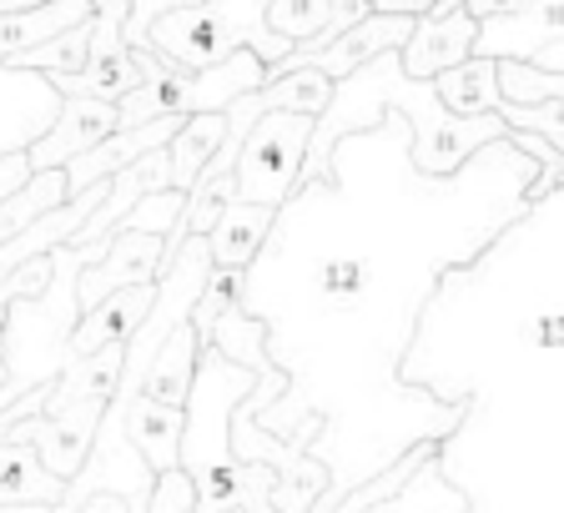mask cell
Listing matches in <instances>:
<instances>
[{
	"mask_svg": "<svg viewBox=\"0 0 564 513\" xmlns=\"http://www.w3.org/2000/svg\"><path fill=\"white\" fill-rule=\"evenodd\" d=\"M388 106L409 117V131H413L409 156H413V166H419L423 176H434V182L454 176L458 166L469 162V156H479L484 146L509 141L505 117H474V121L448 117L444 101H438V91H434V81H409L399 51H388V56H378L373 66H364L358 76L338 81L328 117L317 121V137H313V146H307L303 176H297V197H307L313 187L338 192L333 152H338L348 137H358V131L373 127Z\"/></svg>",
	"mask_w": 564,
	"mask_h": 513,
	"instance_id": "6da1fadb",
	"label": "cell"
},
{
	"mask_svg": "<svg viewBox=\"0 0 564 513\" xmlns=\"http://www.w3.org/2000/svg\"><path fill=\"white\" fill-rule=\"evenodd\" d=\"M141 76L147 81L121 101V131L127 127H152V121H187V117H212V111H227L232 101L262 91L268 86V66H262L252 51H237L232 61L212 70H182L162 56V51L147 41V46H131Z\"/></svg>",
	"mask_w": 564,
	"mask_h": 513,
	"instance_id": "7a4b0ae2",
	"label": "cell"
},
{
	"mask_svg": "<svg viewBox=\"0 0 564 513\" xmlns=\"http://www.w3.org/2000/svg\"><path fill=\"white\" fill-rule=\"evenodd\" d=\"M268 6L272 0H202L192 11L156 21L147 41L182 70H212L237 51H252L268 70H278L293 56V41H282L268 25Z\"/></svg>",
	"mask_w": 564,
	"mask_h": 513,
	"instance_id": "3957f363",
	"label": "cell"
},
{
	"mask_svg": "<svg viewBox=\"0 0 564 513\" xmlns=\"http://www.w3.org/2000/svg\"><path fill=\"white\" fill-rule=\"evenodd\" d=\"M317 137L313 117H293V111H268L242 141L237 156V201L282 211V201L297 197V176H303L307 146Z\"/></svg>",
	"mask_w": 564,
	"mask_h": 513,
	"instance_id": "277c9868",
	"label": "cell"
},
{
	"mask_svg": "<svg viewBox=\"0 0 564 513\" xmlns=\"http://www.w3.org/2000/svg\"><path fill=\"white\" fill-rule=\"evenodd\" d=\"M166 272V237L152 232H127L117 227L111 232V247L96 268H86L76 277V317L101 307L111 292H127V287H156Z\"/></svg>",
	"mask_w": 564,
	"mask_h": 513,
	"instance_id": "5b68a950",
	"label": "cell"
},
{
	"mask_svg": "<svg viewBox=\"0 0 564 513\" xmlns=\"http://www.w3.org/2000/svg\"><path fill=\"white\" fill-rule=\"evenodd\" d=\"M66 96L51 76H35L21 66H0V156L31 152L35 141L56 127Z\"/></svg>",
	"mask_w": 564,
	"mask_h": 513,
	"instance_id": "8992f818",
	"label": "cell"
},
{
	"mask_svg": "<svg viewBox=\"0 0 564 513\" xmlns=\"http://www.w3.org/2000/svg\"><path fill=\"white\" fill-rule=\"evenodd\" d=\"M117 131H121V106L91 101V96H66L56 127L35 141L25 156H31L35 172H66L70 162H82L86 152H96V146H101L106 137H117Z\"/></svg>",
	"mask_w": 564,
	"mask_h": 513,
	"instance_id": "52a82bcc",
	"label": "cell"
},
{
	"mask_svg": "<svg viewBox=\"0 0 564 513\" xmlns=\"http://www.w3.org/2000/svg\"><path fill=\"white\" fill-rule=\"evenodd\" d=\"M479 46V21L469 11H448V15H423L419 31L409 35V46L399 51L403 76L409 81H438L444 70L474 61Z\"/></svg>",
	"mask_w": 564,
	"mask_h": 513,
	"instance_id": "ba28073f",
	"label": "cell"
},
{
	"mask_svg": "<svg viewBox=\"0 0 564 513\" xmlns=\"http://www.w3.org/2000/svg\"><path fill=\"white\" fill-rule=\"evenodd\" d=\"M156 307V287H127V292H111L101 307L76 317L66 338V362H82V358H96L106 348H127L137 338L147 317Z\"/></svg>",
	"mask_w": 564,
	"mask_h": 513,
	"instance_id": "9c48e42d",
	"label": "cell"
},
{
	"mask_svg": "<svg viewBox=\"0 0 564 513\" xmlns=\"http://www.w3.org/2000/svg\"><path fill=\"white\" fill-rule=\"evenodd\" d=\"M413 31H419V21H413V15H383V11H373L368 21H358L348 35H338L328 51H317V56L303 61V66L323 70V76L338 86V81H348V76H358L364 66H373L378 56H388V51H403Z\"/></svg>",
	"mask_w": 564,
	"mask_h": 513,
	"instance_id": "30bf717a",
	"label": "cell"
},
{
	"mask_svg": "<svg viewBox=\"0 0 564 513\" xmlns=\"http://www.w3.org/2000/svg\"><path fill=\"white\" fill-rule=\"evenodd\" d=\"M564 41V0H529L519 15L479 25V46L474 56L489 61H534L544 46Z\"/></svg>",
	"mask_w": 564,
	"mask_h": 513,
	"instance_id": "8fae6325",
	"label": "cell"
},
{
	"mask_svg": "<svg viewBox=\"0 0 564 513\" xmlns=\"http://www.w3.org/2000/svg\"><path fill=\"white\" fill-rule=\"evenodd\" d=\"M182 444H187V408H166L156 397H137L127 408V448L156 479L182 468Z\"/></svg>",
	"mask_w": 564,
	"mask_h": 513,
	"instance_id": "7c38bea8",
	"label": "cell"
},
{
	"mask_svg": "<svg viewBox=\"0 0 564 513\" xmlns=\"http://www.w3.org/2000/svg\"><path fill=\"white\" fill-rule=\"evenodd\" d=\"M202 352H207V342H202V332L192 327V317L176 323L172 332H166V342L156 348L152 368H147L141 397H156L166 408H187L192 388H197V373H202Z\"/></svg>",
	"mask_w": 564,
	"mask_h": 513,
	"instance_id": "4fadbf2b",
	"label": "cell"
},
{
	"mask_svg": "<svg viewBox=\"0 0 564 513\" xmlns=\"http://www.w3.org/2000/svg\"><path fill=\"white\" fill-rule=\"evenodd\" d=\"M91 15H96V0H51V6H35V11H0V66L31 56L35 46L76 31Z\"/></svg>",
	"mask_w": 564,
	"mask_h": 513,
	"instance_id": "5bb4252c",
	"label": "cell"
},
{
	"mask_svg": "<svg viewBox=\"0 0 564 513\" xmlns=\"http://www.w3.org/2000/svg\"><path fill=\"white\" fill-rule=\"evenodd\" d=\"M278 211L272 207H252V201H232V207L217 217V227L207 232V252L217 272H247L252 256L262 252V237L272 232Z\"/></svg>",
	"mask_w": 564,
	"mask_h": 513,
	"instance_id": "9a60e30c",
	"label": "cell"
},
{
	"mask_svg": "<svg viewBox=\"0 0 564 513\" xmlns=\"http://www.w3.org/2000/svg\"><path fill=\"white\" fill-rule=\"evenodd\" d=\"M434 91H438V101H444L448 117H464V121L499 117V111H505L499 61H489V56H474V61H464V66L444 70V76L434 81Z\"/></svg>",
	"mask_w": 564,
	"mask_h": 513,
	"instance_id": "2e32d148",
	"label": "cell"
},
{
	"mask_svg": "<svg viewBox=\"0 0 564 513\" xmlns=\"http://www.w3.org/2000/svg\"><path fill=\"white\" fill-rule=\"evenodd\" d=\"M70 493V483H61L35 444H0V503H46V509H61Z\"/></svg>",
	"mask_w": 564,
	"mask_h": 513,
	"instance_id": "e0dca14e",
	"label": "cell"
},
{
	"mask_svg": "<svg viewBox=\"0 0 564 513\" xmlns=\"http://www.w3.org/2000/svg\"><path fill=\"white\" fill-rule=\"evenodd\" d=\"M223 141H227V111H212V117H192L187 127L172 137L166 156H172V187L182 192V197L197 187V176L207 172L212 156L223 152Z\"/></svg>",
	"mask_w": 564,
	"mask_h": 513,
	"instance_id": "ac0fdd59",
	"label": "cell"
},
{
	"mask_svg": "<svg viewBox=\"0 0 564 513\" xmlns=\"http://www.w3.org/2000/svg\"><path fill=\"white\" fill-rule=\"evenodd\" d=\"M333 91H338V86H333L323 70L297 66V70L272 76V81L258 91V101H262V111H293V117L323 121L328 117V106H333Z\"/></svg>",
	"mask_w": 564,
	"mask_h": 513,
	"instance_id": "d6986e66",
	"label": "cell"
},
{
	"mask_svg": "<svg viewBox=\"0 0 564 513\" xmlns=\"http://www.w3.org/2000/svg\"><path fill=\"white\" fill-rule=\"evenodd\" d=\"M91 21L76 25V31H66V35H56V41H46V46H35L31 56L11 61V66L35 70V76H51V81H70V76H82L86 56H91Z\"/></svg>",
	"mask_w": 564,
	"mask_h": 513,
	"instance_id": "ffe728a7",
	"label": "cell"
},
{
	"mask_svg": "<svg viewBox=\"0 0 564 513\" xmlns=\"http://www.w3.org/2000/svg\"><path fill=\"white\" fill-rule=\"evenodd\" d=\"M268 25L297 46H313L317 35L333 25V0H272L268 6Z\"/></svg>",
	"mask_w": 564,
	"mask_h": 513,
	"instance_id": "44dd1931",
	"label": "cell"
},
{
	"mask_svg": "<svg viewBox=\"0 0 564 513\" xmlns=\"http://www.w3.org/2000/svg\"><path fill=\"white\" fill-rule=\"evenodd\" d=\"M499 91L509 106H544L554 101L564 111V76L529 66V61H499Z\"/></svg>",
	"mask_w": 564,
	"mask_h": 513,
	"instance_id": "7402d4cb",
	"label": "cell"
},
{
	"mask_svg": "<svg viewBox=\"0 0 564 513\" xmlns=\"http://www.w3.org/2000/svg\"><path fill=\"white\" fill-rule=\"evenodd\" d=\"M242 277H247V272H212V282H207V292H202L197 313H192V327L202 332V342H212L217 323H223L227 313H237V297H242Z\"/></svg>",
	"mask_w": 564,
	"mask_h": 513,
	"instance_id": "603a6c76",
	"label": "cell"
},
{
	"mask_svg": "<svg viewBox=\"0 0 564 513\" xmlns=\"http://www.w3.org/2000/svg\"><path fill=\"white\" fill-rule=\"evenodd\" d=\"M434 448H438V444H419V448H413V454H403L399 463H393V468H388V473H383V479H378V483H368V489L358 493V499H348V503H343L338 513H368V509H378V503H383V499H393V493H399L403 483H409L413 473H419V468L429 463V458H434Z\"/></svg>",
	"mask_w": 564,
	"mask_h": 513,
	"instance_id": "cb8c5ba5",
	"label": "cell"
},
{
	"mask_svg": "<svg viewBox=\"0 0 564 513\" xmlns=\"http://www.w3.org/2000/svg\"><path fill=\"white\" fill-rule=\"evenodd\" d=\"M505 127L509 131H529V137H544L554 146V152H564V111L554 101H544V106H509L505 101Z\"/></svg>",
	"mask_w": 564,
	"mask_h": 513,
	"instance_id": "d4e9b609",
	"label": "cell"
},
{
	"mask_svg": "<svg viewBox=\"0 0 564 513\" xmlns=\"http://www.w3.org/2000/svg\"><path fill=\"white\" fill-rule=\"evenodd\" d=\"M202 0H131V15H127V46H147V35H152L156 21L176 11H192Z\"/></svg>",
	"mask_w": 564,
	"mask_h": 513,
	"instance_id": "484cf974",
	"label": "cell"
},
{
	"mask_svg": "<svg viewBox=\"0 0 564 513\" xmlns=\"http://www.w3.org/2000/svg\"><path fill=\"white\" fill-rule=\"evenodd\" d=\"M31 176H35V166H31V156L25 152L0 156V207H6L11 197H21V192L31 187Z\"/></svg>",
	"mask_w": 564,
	"mask_h": 513,
	"instance_id": "4316f807",
	"label": "cell"
},
{
	"mask_svg": "<svg viewBox=\"0 0 564 513\" xmlns=\"http://www.w3.org/2000/svg\"><path fill=\"white\" fill-rule=\"evenodd\" d=\"M56 513H137V509H131V499H127V493H91V499H82V503H76V509H66V503H61V509Z\"/></svg>",
	"mask_w": 564,
	"mask_h": 513,
	"instance_id": "83f0119b",
	"label": "cell"
},
{
	"mask_svg": "<svg viewBox=\"0 0 564 513\" xmlns=\"http://www.w3.org/2000/svg\"><path fill=\"white\" fill-rule=\"evenodd\" d=\"M529 0H464V11L474 15V21H505V15H519Z\"/></svg>",
	"mask_w": 564,
	"mask_h": 513,
	"instance_id": "f1b7e54d",
	"label": "cell"
},
{
	"mask_svg": "<svg viewBox=\"0 0 564 513\" xmlns=\"http://www.w3.org/2000/svg\"><path fill=\"white\" fill-rule=\"evenodd\" d=\"M368 6L383 11V15H413V21H423V15L438 11V0H368Z\"/></svg>",
	"mask_w": 564,
	"mask_h": 513,
	"instance_id": "f546056e",
	"label": "cell"
},
{
	"mask_svg": "<svg viewBox=\"0 0 564 513\" xmlns=\"http://www.w3.org/2000/svg\"><path fill=\"white\" fill-rule=\"evenodd\" d=\"M323 287H328V292H343V287L358 292V262H333V268H328V282H323Z\"/></svg>",
	"mask_w": 564,
	"mask_h": 513,
	"instance_id": "4dcf8cb0",
	"label": "cell"
},
{
	"mask_svg": "<svg viewBox=\"0 0 564 513\" xmlns=\"http://www.w3.org/2000/svg\"><path fill=\"white\" fill-rule=\"evenodd\" d=\"M529 66H540V70H550V76H564V41H554V46H544L540 56L529 61Z\"/></svg>",
	"mask_w": 564,
	"mask_h": 513,
	"instance_id": "1f68e13d",
	"label": "cell"
},
{
	"mask_svg": "<svg viewBox=\"0 0 564 513\" xmlns=\"http://www.w3.org/2000/svg\"><path fill=\"white\" fill-rule=\"evenodd\" d=\"M0 513H56L46 503H0Z\"/></svg>",
	"mask_w": 564,
	"mask_h": 513,
	"instance_id": "d6a6232c",
	"label": "cell"
},
{
	"mask_svg": "<svg viewBox=\"0 0 564 513\" xmlns=\"http://www.w3.org/2000/svg\"><path fill=\"white\" fill-rule=\"evenodd\" d=\"M35 6H51V0H0V11H35Z\"/></svg>",
	"mask_w": 564,
	"mask_h": 513,
	"instance_id": "836d02e7",
	"label": "cell"
},
{
	"mask_svg": "<svg viewBox=\"0 0 564 513\" xmlns=\"http://www.w3.org/2000/svg\"><path fill=\"white\" fill-rule=\"evenodd\" d=\"M202 513V509H197ZM217 513H247V509H217Z\"/></svg>",
	"mask_w": 564,
	"mask_h": 513,
	"instance_id": "e575fe53",
	"label": "cell"
}]
</instances>
